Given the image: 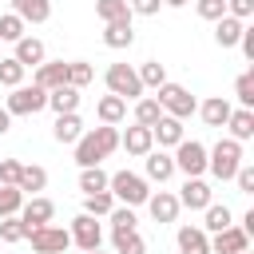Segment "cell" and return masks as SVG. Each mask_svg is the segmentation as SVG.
<instances>
[{
	"mask_svg": "<svg viewBox=\"0 0 254 254\" xmlns=\"http://www.w3.org/2000/svg\"><path fill=\"white\" fill-rule=\"evenodd\" d=\"M119 147V131L115 127H95V131H87V135H79L75 139V163H79V171L83 167H99V159H107L111 151Z\"/></svg>",
	"mask_w": 254,
	"mask_h": 254,
	"instance_id": "1",
	"label": "cell"
},
{
	"mask_svg": "<svg viewBox=\"0 0 254 254\" xmlns=\"http://www.w3.org/2000/svg\"><path fill=\"white\" fill-rule=\"evenodd\" d=\"M107 190H111V198L123 202V206H143V202L151 198L147 179H139L135 171H115V175L107 179Z\"/></svg>",
	"mask_w": 254,
	"mask_h": 254,
	"instance_id": "2",
	"label": "cell"
},
{
	"mask_svg": "<svg viewBox=\"0 0 254 254\" xmlns=\"http://www.w3.org/2000/svg\"><path fill=\"white\" fill-rule=\"evenodd\" d=\"M242 167V143H234V139H218L214 143V151H206V171L214 175V179H234V171Z\"/></svg>",
	"mask_w": 254,
	"mask_h": 254,
	"instance_id": "3",
	"label": "cell"
},
{
	"mask_svg": "<svg viewBox=\"0 0 254 254\" xmlns=\"http://www.w3.org/2000/svg\"><path fill=\"white\" fill-rule=\"evenodd\" d=\"M159 107H163V115H171V119H187V115L198 111L194 95H190L183 83H163V87H159Z\"/></svg>",
	"mask_w": 254,
	"mask_h": 254,
	"instance_id": "4",
	"label": "cell"
},
{
	"mask_svg": "<svg viewBox=\"0 0 254 254\" xmlns=\"http://www.w3.org/2000/svg\"><path fill=\"white\" fill-rule=\"evenodd\" d=\"M171 159H175V171H183L187 179H202V171H206V147L198 139H183Z\"/></svg>",
	"mask_w": 254,
	"mask_h": 254,
	"instance_id": "5",
	"label": "cell"
},
{
	"mask_svg": "<svg viewBox=\"0 0 254 254\" xmlns=\"http://www.w3.org/2000/svg\"><path fill=\"white\" fill-rule=\"evenodd\" d=\"M44 107H48V91H44V87H36V83H32V87H24V83H20V87H12L8 103H4V111H8V115H36V111H44Z\"/></svg>",
	"mask_w": 254,
	"mask_h": 254,
	"instance_id": "6",
	"label": "cell"
},
{
	"mask_svg": "<svg viewBox=\"0 0 254 254\" xmlns=\"http://www.w3.org/2000/svg\"><path fill=\"white\" fill-rule=\"evenodd\" d=\"M107 91L119 95V99L127 103V99H139V95H143V83H139L135 67H127V64H111V67H107Z\"/></svg>",
	"mask_w": 254,
	"mask_h": 254,
	"instance_id": "7",
	"label": "cell"
},
{
	"mask_svg": "<svg viewBox=\"0 0 254 254\" xmlns=\"http://www.w3.org/2000/svg\"><path fill=\"white\" fill-rule=\"evenodd\" d=\"M28 238H32V250H36V254H64V250L71 246V234H67L64 226H52V222L40 226V230H32Z\"/></svg>",
	"mask_w": 254,
	"mask_h": 254,
	"instance_id": "8",
	"label": "cell"
},
{
	"mask_svg": "<svg viewBox=\"0 0 254 254\" xmlns=\"http://www.w3.org/2000/svg\"><path fill=\"white\" fill-rule=\"evenodd\" d=\"M52 214H56V202L52 198H28L24 206H20V222H24V238L32 234V230H40V226H48L52 222Z\"/></svg>",
	"mask_w": 254,
	"mask_h": 254,
	"instance_id": "9",
	"label": "cell"
},
{
	"mask_svg": "<svg viewBox=\"0 0 254 254\" xmlns=\"http://www.w3.org/2000/svg\"><path fill=\"white\" fill-rule=\"evenodd\" d=\"M67 234H71V242H75L79 250H99V242H103V230H99V222H95L91 214H75Z\"/></svg>",
	"mask_w": 254,
	"mask_h": 254,
	"instance_id": "10",
	"label": "cell"
},
{
	"mask_svg": "<svg viewBox=\"0 0 254 254\" xmlns=\"http://www.w3.org/2000/svg\"><path fill=\"white\" fill-rule=\"evenodd\" d=\"M242 250H250V234H242L238 226H226L210 238V254H242Z\"/></svg>",
	"mask_w": 254,
	"mask_h": 254,
	"instance_id": "11",
	"label": "cell"
},
{
	"mask_svg": "<svg viewBox=\"0 0 254 254\" xmlns=\"http://www.w3.org/2000/svg\"><path fill=\"white\" fill-rule=\"evenodd\" d=\"M179 198V206H187V210H206L214 198H210V187L202 183V179H187L183 183V194H175Z\"/></svg>",
	"mask_w": 254,
	"mask_h": 254,
	"instance_id": "12",
	"label": "cell"
},
{
	"mask_svg": "<svg viewBox=\"0 0 254 254\" xmlns=\"http://www.w3.org/2000/svg\"><path fill=\"white\" fill-rule=\"evenodd\" d=\"M119 147L127 151V155H147V151H155V139H151V127H127L123 135H119Z\"/></svg>",
	"mask_w": 254,
	"mask_h": 254,
	"instance_id": "13",
	"label": "cell"
},
{
	"mask_svg": "<svg viewBox=\"0 0 254 254\" xmlns=\"http://www.w3.org/2000/svg\"><path fill=\"white\" fill-rule=\"evenodd\" d=\"M151 139L159 143V147H179L187 135H183V119H171V115H163L155 127H151Z\"/></svg>",
	"mask_w": 254,
	"mask_h": 254,
	"instance_id": "14",
	"label": "cell"
},
{
	"mask_svg": "<svg viewBox=\"0 0 254 254\" xmlns=\"http://www.w3.org/2000/svg\"><path fill=\"white\" fill-rule=\"evenodd\" d=\"M147 210H151L155 222H175V218H179V198H175L171 190H159V194L147 198Z\"/></svg>",
	"mask_w": 254,
	"mask_h": 254,
	"instance_id": "15",
	"label": "cell"
},
{
	"mask_svg": "<svg viewBox=\"0 0 254 254\" xmlns=\"http://www.w3.org/2000/svg\"><path fill=\"white\" fill-rule=\"evenodd\" d=\"M179 254H210V238L202 226H179Z\"/></svg>",
	"mask_w": 254,
	"mask_h": 254,
	"instance_id": "16",
	"label": "cell"
},
{
	"mask_svg": "<svg viewBox=\"0 0 254 254\" xmlns=\"http://www.w3.org/2000/svg\"><path fill=\"white\" fill-rule=\"evenodd\" d=\"M32 83H36V87H44V91H56V87H64V83H67V64H64V60H60V64H40Z\"/></svg>",
	"mask_w": 254,
	"mask_h": 254,
	"instance_id": "17",
	"label": "cell"
},
{
	"mask_svg": "<svg viewBox=\"0 0 254 254\" xmlns=\"http://www.w3.org/2000/svg\"><path fill=\"white\" fill-rule=\"evenodd\" d=\"M230 99H222V95H210L202 107H198V115H202V123L206 127H226V119H230Z\"/></svg>",
	"mask_w": 254,
	"mask_h": 254,
	"instance_id": "18",
	"label": "cell"
},
{
	"mask_svg": "<svg viewBox=\"0 0 254 254\" xmlns=\"http://www.w3.org/2000/svg\"><path fill=\"white\" fill-rule=\"evenodd\" d=\"M20 67H40L44 64V44L36 40V36H24V40H16V56H12Z\"/></svg>",
	"mask_w": 254,
	"mask_h": 254,
	"instance_id": "19",
	"label": "cell"
},
{
	"mask_svg": "<svg viewBox=\"0 0 254 254\" xmlns=\"http://www.w3.org/2000/svg\"><path fill=\"white\" fill-rule=\"evenodd\" d=\"M143 159H147V179H151V183H167V179L175 175V159H171L167 151H147Z\"/></svg>",
	"mask_w": 254,
	"mask_h": 254,
	"instance_id": "20",
	"label": "cell"
},
{
	"mask_svg": "<svg viewBox=\"0 0 254 254\" xmlns=\"http://www.w3.org/2000/svg\"><path fill=\"white\" fill-rule=\"evenodd\" d=\"M12 12L24 20V24H44L52 16V4L48 0H12Z\"/></svg>",
	"mask_w": 254,
	"mask_h": 254,
	"instance_id": "21",
	"label": "cell"
},
{
	"mask_svg": "<svg viewBox=\"0 0 254 254\" xmlns=\"http://www.w3.org/2000/svg\"><path fill=\"white\" fill-rule=\"evenodd\" d=\"M48 107H52L56 115H71V111H79V91L64 83V87L48 91Z\"/></svg>",
	"mask_w": 254,
	"mask_h": 254,
	"instance_id": "22",
	"label": "cell"
},
{
	"mask_svg": "<svg viewBox=\"0 0 254 254\" xmlns=\"http://www.w3.org/2000/svg\"><path fill=\"white\" fill-rule=\"evenodd\" d=\"M226 127H230V139H234V143H246V139H254V111H246V107L230 111Z\"/></svg>",
	"mask_w": 254,
	"mask_h": 254,
	"instance_id": "23",
	"label": "cell"
},
{
	"mask_svg": "<svg viewBox=\"0 0 254 254\" xmlns=\"http://www.w3.org/2000/svg\"><path fill=\"white\" fill-rule=\"evenodd\" d=\"M95 16H99L103 24H131L127 0H95Z\"/></svg>",
	"mask_w": 254,
	"mask_h": 254,
	"instance_id": "24",
	"label": "cell"
},
{
	"mask_svg": "<svg viewBox=\"0 0 254 254\" xmlns=\"http://www.w3.org/2000/svg\"><path fill=\"white\" fill-rule=\"evenodd\" d=\"M242 20H234V16H222V20H214V44L218 48H234L238 44V36H242Z\"/></svg>",
	"mask_w": 254,
	"mask_h": 254,
	"instance_id": "25",
	"label": "cell"
},
{
	"mask_svg": "<svg viewBox=\"0 0 254 254\" xmlns=\"http://www.w3.org/2000/svg\"><path fill=\"white\" fill-rule=\"evenodd\" d=\"M52 135H56V143H75L79 135H83V123H79V115L71 111V115H56V127H52Z\"/></svg>",
	"mask_w": 254,
	"mask_h": 254,
	"instance_id": "26",
	"label": "cell"
},
{
	"mask_svg": "<svg viewBox=\"0 0 254 254\" xmlns=\"http://www.w3.org/2000/svg\"><path fill=\"white\" fill-rule=\"evenodd\" d=\"M48 187V171L44 167H20V179H16V190L20 194H36Z\"/></svg>",
	"mask_w": 254,
	"mask_h": 254,
	"instance_id": "27",
	"label": "cell"
},
{
	"mask_svg": "<svg viewBox=\"0 0 254 254\" xmlns=\"http://www.w3.org/2000/svg\"><path fill=\"white\" fill-rule=\"evenodd\" d=\"M95 115H99V119H103L107 127H115V123H119V119L127 115V103H123L119 95H103V99L95 103Z\"/></svg>",
	"mask_w": 254,
	"mask_h": 254,
	"instance_id": "28",
	"label": "cell"
},
{
	"mask_svg": "<svg viewBox=\"0 0 254 254\" xmlns=\"http://www.w3.org/2000/svg\"><path fill=\"white\" fill-rule=\"evenodd\" d=\"M103 44L115 48V52H119V48H131V44H135V28H131V24H107V28H103Z\"/></svg>",
	"mask_w": 254,
	"mask_h": 254,
	"instance_id": "29",
	"label": "cell"
},
{
	"mask_svg": "<svg viewBox=\"0 0 254 254\" xmlns=\"http://www.w3.org/2000/svg\"><path fill=\"white\" fill-rule=\"evenodd\" d=\"M107 171H99V167H83L79 171V190L83 194H99V190H107Z\"/></svg>",
	"mask_w": 254,
	"mask_h": 254,
	"instance_id": "30",
	"label": "cell"
},
{
	"mask_svg": "<svg viewBox=\"0 0 254 254\" xmlns=\"http://www.w3.org/2000/svg\"><path fill=\"white\" fill-rule=\"evenodd\" d=\"M135 75H139V83H143V87H155V91L167 83V67H163L159 60H147V64H143Z\"/></svg>",
	"mask_w": 254,
	"mask_h": 254,
	"instance_id": "31",
	"label": "cell"
},
{
	"mask_svg": "<svg viewBox=\"0 0 254 254\" xmlns=\"http://www.w3.org/2000/svg\"><path fill=\"white\" fill-rule=\"evenodd\" d=\"M111 210H115V198H111V190H99V194H83V214L99 218V214H111Z\"/></svg>",
	"mask_w": 254,
	"mask_h": 254,
	"instance_id": "32",
	"label": "cell"
},
{
	"mask_svg": "<svg viewBox=\"0 0 254 254\" xmlns=\"http://www.w3.org/2000/svg\"><path fill=\"white\" fill-rule=\"evenodd\" d=\"M159 119H163L159 99H139V103H135V123H139V127H155Z\"/></svg>",
	"mask_w": 254,
	"mask_h": 254,
	"instance_id": "33",
	"label": "cell"
},
{
	"mask_svg": "<svg viewBox=\"0 0 254 254\" xmlns=\"http://www.w3.org/2000/svg\"><path fill=\"white\" fill-rule=\"evenodd\" d=\"M226 226H234V222H230V206H218V202H210V206H206V222H202V230L218 234V230H226Z\"/></svg>",
	"mask_w": 254,
	"mask_h": 254,
	"instance_id": "34",
	"label": "cell"
},
{
	"mask_svg": "<svg viewBox=\"0 0 254 254\" xmlns=\"http://www.w3.org/2000/svg\"><path fill=\"white\" fill-rule=\"evenodd\" d=\"M91 75H95V67H91V64H83V60H71V64H67V87H75V91H79V87H87V83H91Z\"/></svg>",
	"mask_w": 254,
	"mask_h": 254,
	"instance_id": "35",
	"label": "cell"
},
{
	"mask_svg": "<svg viewBox=\"0 0 254 254\" xmlns=\"http://www.w3.org/2000/svg\"><path fill=\"white\" fill-rule=\"evenodd\" d=\"M0 40H8V44L24 40V20H20L16 12H4V16H0Z\"/></svg>",
	"mask_w": 254,
	"mask_h": 254,
	"instance_id": "36",
	"label": "cell"
},
{
	"mask_svg": "<svg viewBox=\"0 0 254 254\" xmlns=\"http://www.w3.org/2000/svg\"><path fill=\"white\" fill-rule=\"evenodd\" d=\"M111 242H115V254H147V242L131 230V234H111Z\"/></svg>",
	"mask_w": 254,
	"mask_h": 254,
	"instance_id": "37",
	"label": "cell"
},
{
	"mask_svg": "<svg viewBox=\"0 0 254 254\" xmlns=\"http://www.w3.org/2000/svg\"><path fill=\"white\" fill-rule=\"evenodd\" d=\"M20 206H24V194H20L16 187H0V218L20 214Z\"/></svg>",
	"mask_w": 254,
	"mask_h": 254,
	"instance_id": "38",
	"label": "cell"
},
{
	"mask_svg": "<svg viewBox=\"0 0 254 254\" xmlns=\"http://www.w3.org/2000/svg\"><path fill=\"white\" fill-rule=\"evenodd\" d=\"M234 95H238V103L250 111L254 107V71H242L238 79H234Z\"/></svg>",
	"mask_w": 254,
	"mask_h": 254,
	"instance_id": "39",
	"label": "cell"
},
{
	"mask_svg": "<svg viewBox=\"0 0 254 254\" xmlns=\"http://www.w3.org/2000/svg\"><path fill=\"white\" fill-rule=\"evenodd\" d=\"M135 230V210L131 206H115L111 210V234H131Z\"/></svg>",
	"mask_w": 254,
	"mask_h": 254,
	"instance_id": "40",
	"label": "cell"
},
{
	"mask_svg": "<svg viewBox=\"0 0 254 254\" xmlns=\"http://www.w3.org/2000/svg\"><path fill=\"white\" fill-rule=\"evenodd\" d=\"M20 79H24V67L8 56V60H0V83L4 87H20Z\"/></svg>",
	"mask_w": 254,
	"mask_h": 254,
	"instance_id": "41",
	"label": "cell"
},
{
	"mask_svg": "<svg viewBox=\"0 0 254 254\" xmlns=\"http://www.w3.org/2000/svg\"><path fill=\"white\" fill-rule=\"evenodd\" d=\"M0 238H4V242H20V238H24V222H20V214L0 218Z\"/></svg>",
	"mask_w": 254,
	"mask_h": 254,
	"instance_id": "42",
	"label": "cell"
},
{
	"mask_svg": "<svg viewBox=\"0 0 254 254\" xmlns=\"http://www.w3.org/2000/svg\"><path fill=\"white\" fill-rule=\"evenodd\" d=\"M20 159H0V187H16V179H20Z\"/></svg>",
	"mask_w": 254,
	"mask_h": 254,
	"instance_id": "43",
	"label": "cell"
},
{
	"mask_svg": "<svg viewBox=\"0 0 254 254\" xmlns=\"http://www.w3.org/2000/svg\"><path fill=\"white\" fill-rule=\"evenodd\" d=\"M194 8H198L202 20H222V16H226V0H198Z\"/></svg>",
	"mask_w": 254,
	"mask_h": 254,
	"instance_id": "44",
	"label": "cell"
},
{
	"mask_svg": "<svg viewBox=\"0 0 254 254\" xmlns=\"http://www.w3.org/2000/svg\"><path fill=\"white\" fill-rule=\"evenodd\" d=\"M226 16H234V20H250V16H254V0H226Z\"/></svg>",
	"mask_w": 254,
	"mask_h": 254,
	"instance_id": "45",
	"label": "cell"
},
{
	"mask_svg": "<svg viewBox=\"0 0 254 254\" xmlns=\"http://www.w3.org/2000/svg\"><path fill=\"white\" fill-rule=\"evenodd\" d=\"M234 183H238V190H242V194H254V167H246V163H242V167L234 171Z\"/></svg>",
	"mask_w": 254,
	"mask_h": 254,
	"instance_id": "46",
	"label": "cell"
},
{
	"mask_svg": "<svg viewBox=\"0 0 254 254\" xmlns=\"http://www.w3.org/2000/svg\"><path fill=\"white\" fill-rule=\"evenodd\" d=\"M159 4H163V0H127V8H131V12H139V16H155V12H159Z\"/></svg>",
	"mask_w": 254,
	"mask_h": 254,
	"instance_id": "47",
	"label": "cell"
},
{
	"mask_svg": "<svg viewBox=\"0 0 254 254\" xmlns=\"http://www.w3.org/2000/svg\"><path fill=\"white\" fill-rule=\"evenodd\" d=\"M238 48H242V56H246V60H254V28H242Z\"/></svg>",
	"mask_w": 254,
	"mask_h": 254,
	"instance_id": "48",
	"label": "cell"
},
{
	"mask_svg": "<svg viewBox=\"0 0 254 254\" xmlns=\"http://www.w3.org/2000/svg\"><path fill=\"white\" fill-rule=\"evenodd\" d=\"M8 127H12V115L0 107V135H8Z\"/></svg>",
	"mask_w": 254,
	"mask_h": 254,
	"instance_id": "49",
	"label": "cell"
},
{
	"mask_svg": "<svg viewBox=\"0 0 254 254\" xmlns=\"http://www.w3.org/2000/svg\"><path fill=\"white\" fill-rule=\"evenodd\" d=\"M163 4H171V8H183V4H187V0H163Z\"/></svg>",
	"mask_w": 254,
	"mask_h": 254,
	"instance_id": "50",
	"label": "cell"
},
{
	"mask_svg": "<svg viewBox=\"0 0 254 254\" xmlns=\"http://www.w3.org/2000/svg\"><path fill=\"white\" fill-rule=\"evenodd\" d=\"M87 254H99V250H87Z\"/></svg>",
	"mask_w": 254,
	"mask_h": 254,
	"instance_id": "51",
	"label": "cell"
},
{
	"mask_svg": "<svg viewBox=\"0 0 254 254\" xmlns=\"http://www.w3.org/2000/svg\"><path fill=\"white\" fill-rule=\"evenodd\" d=\"M242 254H250V250H242Z\"/></svg>",
	"mask_w": 254,
	"mask_h": 254,
	"instance_id": "52",
	"label": "cell"
}]
</instances>
